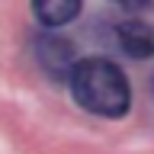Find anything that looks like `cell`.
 I'll list each match as a JSON object with an SVG mask.
<instances>
[{
  "instance_id": "obj_1",
  "label": "cell",
  "mask_w": 154,
  "mask_h": 154,
  "mask_svg": "<svg viewBox=\"0 0 154 154\" xmlns=\"http://www.w3.org/2000/svg\"><path fill=\"white\" fill-rule=\"evenodd\" d=\"M67 84H71V96L77 100V106L93 116L119 119L132 106V87H128L125 71L112 61H106V58L74 61Z\"/></svg>"
},
{
  "instance_id": "obj_2",
  "label": "cell",
  "mask_w": 154,
  "mask_h": 154,
  "mask_svg": "<svg viewBox=\"0 0 154 154\" xmlns=\"http://www.w3.org/2000/svg\"><path fill=\"white\" fill-rule=\"evenodd\" d=\"M116 38H119V48L132 58H151L154 55V26L141 23V19H125L116 26Z\"/></svg>"
},
{
  "instance_id": "obj_3",
  "label": "cell",
  "mask_w": 154,
  "mask_h": 154,
  "mask_svg": "<svg viewBox=\"0 0 154 154\" xmlns=\"http://www.w3.org/2000/svg\"><path fill=\"white\" fill-rule=\"evenodd\" d=\"M38 61L51 71V74H71V67H74V45L61 35H42L38 38Z\"/></svg>"
},
{
  "instance_id": "obj_4",
  "label": "cell",
  "mask_w": 154,
  "mask_h": 154,
  "mask_svg": "<svg viewBox=\"0 0 154 154\" xmlns=\"http://www.w3.org/2000/svg\"><path fill=\"white\" fill-rule=\"evenodd\" d=\"M80 3L84 0H32V13L45 29H58L80 13Z\"/></svg>"
},
{
  "instance_id": "obj_5",
  "label": "cell",
  "mask_w": 154,
  "mask_h": 154,
  "mask_svg": "<svg viewBox=\"0 0 154 154\" xmlns=\"http://www.w3.org/2000/svg\"><path fill=\"white\" fill-rule=\"evenodd\" d=\"M112 3H119V7H125V10H135V13H138V10H148L154 3V0H112Z\"/></svg>"
}]
</instances>
